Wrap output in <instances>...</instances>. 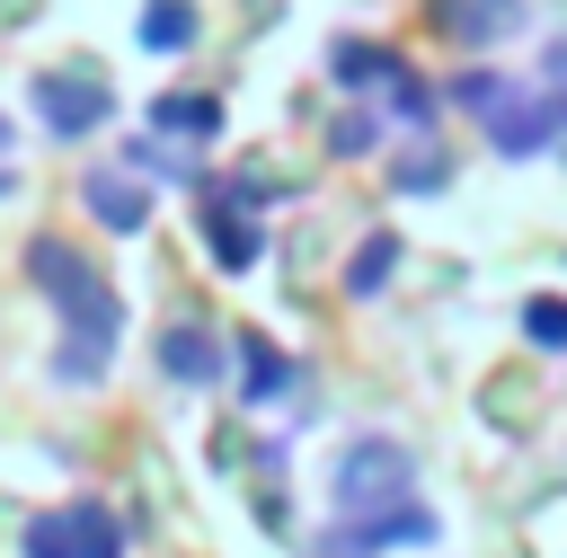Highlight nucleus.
Returning a JSON list of instances; mask_svg holds the SVG:
<instances>
[{"mask_svg":"<svg viewBox=\"0 0 567 558\" xmlns=\"http://www.w3.org/2000/svg\"><path fill=\"white\" fill-rule=\"evenodd\" d=\"M115 549H124V531L106 505H71V514H44L27 531V558H115Z\"/></svg>","mask_w":567,"mask_h":558,"instance_id":"f257e3e1","label":"nucleus"},{"mask_svg":"<svg viewBox=\"0 0 567 558\" xmlns=\"http://www.w3.org/2000/svg\"><path fill=\"white\" fill-rule=\"evenodd\" d=\"M337 487H346V505H354V514L408 505V452H399V443H363V452H346V461H337Z\"/></svg>","mask_w":567,"mask_h":558,"instance_id":"f03ea898","label":"nucleus"},{"mask_svg":"<svg viewBox=\"0 0 567 558\" xmlns=\"http://www.w3.org/2000/svg\"><path fill=\"white\" fill-rule=\"evenodd\" d=\"M35 106H44V124H53V133H89V124L106 115V89H97V80H80V89H71V71H53V80H35Z\"/></svg>","mask_w":567,"mask_h":558,"instance_id":"7ed1b4c3","label":"nucleus"},{"mask_svg":"<svg viewBox=\"0 0 567 558\" xmlns=\"http://www.w3.org/2000/svg\"><path fill=\"white\" fill-rule=\"evenodd\" d=\"M89 213H97L106 230H142V221H151V195L124 186V177H89Z\"/></svg>","mask_w":567,"mask_h":558,"instance_id":"20e7f679","label":"nucleus"},{"mask_svg":"<svg viewBox=\"0 0 567 558\" xmlns=\"http://www.w3.org/2000/svg\"><path fill=\"white\" fill-rule=\"evenodd\" d=\"M159 363H168L177 381H213V372H221V345H213L204 328H168V337H159Z\"/></svg>","mask_w":567,"mask_h":558,"instance_id":"39448f33","label":"nucleus"},{"mask_svg":"<svg viewBox=\"0 0 567 558\" xmlns=\"http://www.w3.org/2000/svg\"><path fill=\"white\" fill-rule=\"evenodd\" d=\"M142 44H151V53H177V44H195V18H186V0H151V18H142Z\"/></svg>","mask_w":567,"mask_h":558,"instance_id":"423d86ee","label":"nucleus"},{"mask_svg":"<svg viewBox=\"0 0 567 558\" xmlns=\"http://www.w3.org/2000/svg\"><path fill=\"white\" fill-rule=\"evenodd\" d=\"M204 248H213L221 266H248V257H257V230H248L239 213H204Z\"/></svg>","mask_w":567,"mask_h":558,"instance_id":"0eeeda50","label":"nucleus"},{"mask_svg":"<svg viewBox=\"0 0 567 558\" xmlns=\"http://www.w3.org/2000/svg\"><path fill=\"white\" fill-rule=\"evenodd\" d=\"M337 71H346V89H381V71H399L381 44H337Z\"/></svg>","mask_w":567,"mask_h":558,"instance_id":"6e6552de","label":"nucleus"},{"mask_svg":"<svg viewBox=\"0 0 567 558\" xmlns=\"http://www.w3.org/2000/svg\"><path fill=\"white\" fill-rule=\"evenodd\" d=\"M390 266H399V239H390V230H381V239H363V257H354V266H346V292H372V283H381V275H390Z\"/></svg>","mask_w":567,"mask_h":558,"instance_id":"1a4fd4ad","label":"nucleus"},{"mask_svg":"<svg viewBox=\"0 0 567 558\" xmlns=\"http://www.w3.org/2000/svg\"><path fill=\"white\" fill-rule=\"evenodd\" d=\"M248 363H257V372H248V399H275V390L292 381V363H275V345H266V337H248Z\"/></svg>","mask_w":567,"mask_h":558,"instance_id":"9d476101","label":"nucleus"},{"mask_svg":"<svg viewBox=\"0 0 567 558\" xmlns=\"http://www.w3.org/2000/svg\"><path fill=\"white\" fill-rule=\"evenodd\" d=\"M159 115H168V124H195V133H213V124H221V106H213V97H168Z\"/></svg>","mask_w":567,"mask_h":558,"instance_id":"9b49d317","label":"nucleus"},{"mask_svg":"<svg viewBox=\"0 0 567 558\" xmlns=\"http://www.w3.org/2000/svg\"><path fill=\"white\" fill-rule=\"evenodd\" d=\"M523 328H532L540 345H567V310H558V301H532V310H523Z\"/></svg>","mask_w":567,"mask_h":558,"instance_id":"f8f14e48","label":"nucleus"},{"mask_svg":"<svg viewBox=\"0 0 567 558\" xmlns=\"http://www.w3.org/2000/svg\"><path fill=\"white\" fill-rule=\"evenodd\" d=\"M0 151H9V124H0Z\"/></svg>","mask_w":567,"mask_h":558,"instance_id":"ddd939ff","label":"nucleus"}]
</instances>
